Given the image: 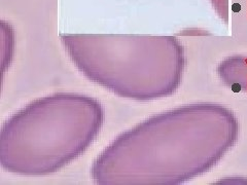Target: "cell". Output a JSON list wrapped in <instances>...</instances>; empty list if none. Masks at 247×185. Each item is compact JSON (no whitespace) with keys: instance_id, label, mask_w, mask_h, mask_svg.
<instances>
[{"instance_id":"6da1fadb","label":"cell","mask_w":247,"mask_h":185,"mask_svg":"<svg viewBox=\"0 0 247 185\" xmlns=\"http://www.w3.org/2000/svg\"><path fill=\"white\" fill-rule=\"evenodd\" d=\"M103 123V107L92 97L57 92L39 98L3 123L1 166L26 176L55 173L85 152Z\"/></svg>"},{"instance_id":"7a4b0ae2","label":"cell","mask_w":247,"mask_h":185,"mask_svg":"<svg viewBox=\"0 0 247 185\" xmlns=\"http://www.w3.org/2000/svg\"><path fill=\"white\" fill-rule=\"evenodd\" d=\"M60 40L87 78L120 97L150 101L172 90L164 83L167 37L61 34Z\"/></svg>"},{"instance_id":"3957f363","label":"cell","mask_w":247,"mask_h":185,"mask_svg":"<svg viewBox=\"0 0 247 185\" xmlns=\"http://www.w3.org/2000/svg\"><path fill=\"white\" fill-rule=\"evenodd\" d=\"M232 90H233L234 92H241V84H239V83H233V84H232Z\"/></svg>"},{"instance_id":"277c9868","label":"cell","mask_w":247,"mask_h":185,"mask_svg":"<svg viewBox=\"0 0 247 185\" xmlns=\"http://www.w3.org/2000/svg\"><path fill=\"white\" fill-rule=\"evenodd\" d=\"M232 10L234 12H239L241 10V5L239 3H234L233 6H232Z\"/></svg>"},{"instance_id":"5b68a950","label":"cell","mask_w":247,"mask_h":185,"mask_svg":"<svg viewBox=\"0 0 247 185\" xmlns=\"http://www.w3.org/2000/svg\"><path fill=\"white\" fill-rule=\"evenodd\" d=\"M245 63H246V65H247V60H245Z\"/></svg>"}]
</instances>
